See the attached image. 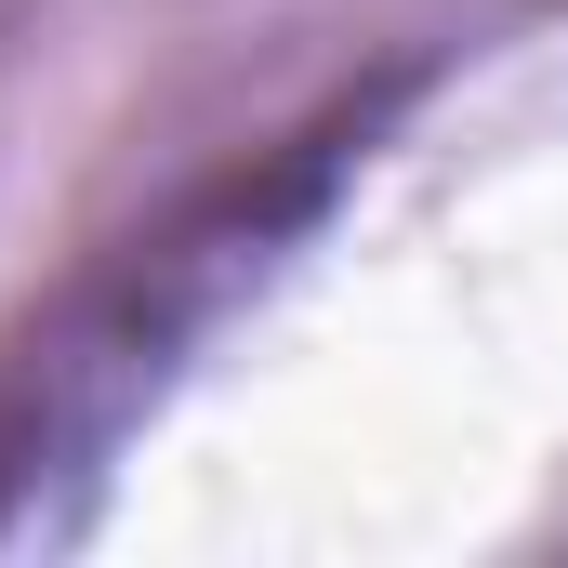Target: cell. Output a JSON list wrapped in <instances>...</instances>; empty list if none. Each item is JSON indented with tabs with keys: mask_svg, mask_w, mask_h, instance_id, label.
<instances>
[{
	"mask_svg": "<svg viewBox=\"0 0 568 568\" xmlns=\"http://www.w3.org/2000/svg\"><path fill=\"white\" fill-rule=\"evenodd\" d=\"M291 225H304V172H265V185H225L212 212L159 225L106 291H80V317L27 357L13 424H0V542L53 529V476H93L120 449V424L159 397V371L225 317L239 278H265Z\"/></svg>",
	"mask_w": 568,
	"mask_h": 568,
	"instance_id": "obj_1",
	"label": "cell"
}]
</instances>
